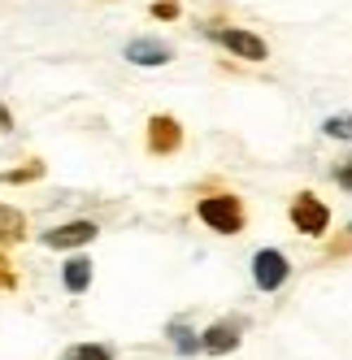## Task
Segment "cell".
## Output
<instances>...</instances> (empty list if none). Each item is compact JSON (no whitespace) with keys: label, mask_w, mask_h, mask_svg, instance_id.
I'll list each match as a JSON object with an SVG mask.
<instances>
[{"label":"cell","mask_w":352,"mask_h":360,"mask_svg":"<svg viewBox=\"0 0 352 360\" xmlns=\"http://www.w3.org/2000/svg\"><path fill=\"white\" fill-rule=\"evenodd\" d=\"M200 221L218 235H239L244 230V204L235 195H205L200 200Z\"/></svg>","instance_id":"6da1fadb"},{"label":"cell","mask_w":352,"mask_h":360,"mask_svg":"<svg viewBox=\"0 0 352 360\" xmlns=\"http://www.w3.org/2000/svg\"><path fill=\"white\" fill-rule=\"evenodd\" d=\"M209 35H213V39H218L231 57H244V61H265V57H270L265 39H261V35H253V31H239V27H213Z\"/></svg>","instance_id":"7a4b0ae2"},{"label":"cell","mask_w":352,"mask_h":360,"mask_svg":"<svg viewBox=\"0 0 352 360\" xmlns=\"http://www.w3.org/2000/svg\"><path fill=\"white\" fill-rule=\"evenodd\" d=\"M291 221H296V230H305V235H326V226H331V209L313 195V191H300L296 200H291Z\"/></svg>","instance_id":"3957f363"},{"label":"cell","mask_w":352,"mask_h":360,"mask_svg":"<svg viewBox=\"0 0 352 360\" xmlns=\"http://www.w3.org/2000/svg\"><path fill=\"white\" fill-rule=\"evenodd\" d=\"M287 278H291V265H287V256L279 248H261L253 256V282L261 291H279Z\"/></svg>","instance_id":"277c9868"},{"label":"cell","mask_w":352,"mask_h":360,"mask_svg":"<svg viewBox=\"0 0 352 360\" xmlns=\"http://www.w3.org/2000/svg\"><path fill=\"white\" fill-rule=\"evenodd\" d=\"M179 148H183V126L179 122H174L170 113L148 117V152H157V157H174Z\"/></svg>","instance_id":"5b68a950"},{"label":"cell","mask_w":352,"mask_h":360,"mask_svg":"<svg viewBox=\"0 0 352 360\" xmlns=\"http://www.w3.org/2000/svg\"><path fill=\"white\" fill-rule=\"evenodd\" d=\"M239 330L244 321H213L205 334H200V352H209V356H226V352H235L239 347Z\"/></svg>","instance_id":"8992f818"},{"label":"cell","mask_w":352,"mask_h":360,"mask_svg":"<svg viewBox=\"0 0 352 360\" xmlns=\"http://www.w3.org/2000/svg\"><path fill=\"white\" fill-rule=\"evenodd\" d=\"M127 61L131 65H170L174 61V48L161 44V39H153V35H139V39L127 44Z\"/></svg>","instance_id":"52a82bcc"},{"label":"cell","mask_w":352,"mask_h":360,"mask_svg":"<svg viewBox=\"0 0 352 360\" xmlns=\"http://www.w3.org/2000/svg\"><path fill=\"white\" fill-rule=\"evenodd\" d=\"M100 235L96 221H65L57 230H44V248H83Z\"/></svg>","instance_id":"ba28073f"},{"label":"cell","mask_w":352,"mask_h":360,"mask_svg":"<svg viewBox=\"0 0 352 360\" xmlns=\"http://www.w3.org/2000/svg\"><path fill=\"white\" fill-rule=\"evenodd\" d=\"M61 278H65V291H70V295H83V291L92 287V261H87V256H70Z\"/></svg>","instance_id":"9c48e42d"},{"label":"cell","mask_w":352,"mask_h":360,"mask_svg":"<svg viewBox=\"0 0 352 360\" xmlns=\"http://www.w3.org/2000/svg\"><path fill=\"white\" fill-rule=\"evenodd\" d=\"M22 239H27V217L0 204V243H22Z\"/></svg>","instance_id":"30bf717a"},{"label":"cell","mask_w":352,"mask_h":360,"mask_svg":"<svg viewBox=\"0 0 352 360\" xmlns=\"http://www.w3.org/2000/svg\"><path fill=\"white\" fill-rule=\"evenodd\" d=\"M57 360H113V352H109L105 343H74V347H65Z\"/></svg>","instance_id":"8fae6325"},{"label":"cell","mask_w":352,"mask_h":360,"mask_svg":"<svg viewBox=\"0 0 352 360\" xmlns=\"http://www.w3.org/2000/svg\"><path fill=\"white\" fill-rule=\"evenodd\" d=\"M170 339H174V347H179V356H191V352L200 347V339H196V334H191L183 321H174V326H170Z\"/></svg>","instance_id":"7c38bea8"},{"label":"cell","mask_w":352,"mask_h":360,"mask_svg":"<svg viewBox=\"0 0 352 360\" xmlns=\"http://www.w3.org/2000/svg\"><path fill=\"white\" fill-rule=\"evenodd\" d=\"M322 131L331 135V139H352V113H331L322 122Z\"/></svg>","instance_id":"4fadbf2b"},{"label":"cell","mask_w":352,"mask_h":360,"mask_svg":"<svg viewBox=\"0 0 352 360\" xmlns=\"http://www.w3.org/2000/svg\"><path fill=\"white\" fill-rule=\"evenodd\" d=\"M39 174H44V161H31L27 169H9L5 183H31V178H39Z\"/></svg>","instance_id":"5bb4252c"},{"label":"cell","mask_w":352,"mask_h":360,"mask_svg":"<svg viewBox=\"0 0 352 360\" xmlns=\"http://www.w3.org/2000/svg\"><path fill=\"white\" fill-rule=\"evenodd\" d=\"M335 183H339L344 191H352V157H348V161H344V165L335 169Z\"/></svg>","instance_id":"9a60e30c"},{"label":"cell","mask_w":352,"mask_h":360,"mask_svg":"<svg viewBox=\"0 0 352 360\" xmlns=\"http://www.w3.org/2000/svg\"><path fill=\"white\" fill-rule=\"evenodd\" d=\"M153 13H157V18H179V5H174V0H157Z\"/></svg>","instance_id":"2e32d148"},{"label":"cell","mask_w":352,"mask_h":360,"mask_svg":"<svg viewBox=\"0 0 352 360\" xmlns=\"http://www.w3.org/2000/svg\"><path fill=\"white\" fill-rule=\"evenodd\" d=\"M9 131H13V113L0 105V135H9Z\"/></svg>","instance_id":"e0dca14e"},{"label":"cell","mask_w":352,"mask_h":360,"mask_svg":"<svg viewBox=\"0 0 352 360\" xmlns=\"http://www.w3.org/2000/svg\"><path fill=\"white\" fill-rule=\"evenodd\" d=\"M5 287H13V274L5 269V256H0V291H5Z\"/></svg>","instance_id":"ac0fdd59"},{"label":"cell","mask_w":352,"mask_h":360,"mask_svg":"<svg viewBox=\"0 0 352 360\" xmlns=\"http://www.w3.org/2000/svg\"><path fill=\"white\" fill-rule=\"evenodd\" d=\"M348 230H352V221H348Z\"/></svg>","instance_id":"d6986e66"}]
</instances>
